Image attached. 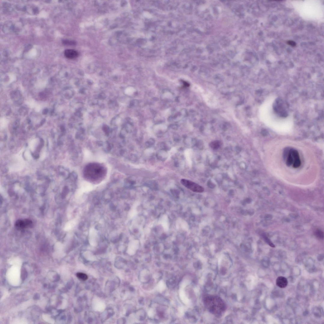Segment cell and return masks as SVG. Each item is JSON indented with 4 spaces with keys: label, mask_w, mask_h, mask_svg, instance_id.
Here are the masks:
<instances>
[{
    "label": "cell",
    "mask_w": 324,
    "mask_h": 324,
    "mask_svg": "<svg viewBox=\"0 0 324 324\" xmlns=\"http://www.w3.org/2000/svg\"><path fill=\"white\" fill-rule=\"evenodd\" d=\"M203 303L207 310L213 314L220 316L224 313L226 309V305L219 297L208 295L204 297Z\"/></svg>",
    "instance_id": "cell-1"
},
{
    "label": "cell",
    "mask_w": 324,
    "mask_h": 324,
    "mask_svg": "<svg viewBox=\"0 0 324 324\" xmlns=\"http://www.w3.org/2000/svg\"><path fill=\"white\" fill-rule=\"evenodd\" d=\"M86 170V175L92 181H95L103 177L105 171L102 167L97 165H90Z\"/></svg>",
    "instance_id": "cell-2"
},
{
    "label": "cell",
    "mask_w": 324,
    "mask_h": 324,
    "mask_svg": "<svg viewBox=\"0 0 324 324\" xmlns=\"http://www.w3.org/2000/svg\"><path fill=\"white\" fill-rule=\"evenodd\" d=\"M286 157V164L288 166L292 165L293 167L296 168L301 166V159L299 154L296 150L291 149L287 153Z\"/></svg>",
    "instance_id": "cell-3"
},
{
    "label": "cell",
    "mask_w": 324,
    "mask_h": 324,
    "mask_svg": "<svg viewBox=\"0 0 324 324\" xmlns=\"http://www.w3.org/2000/svg\"><path fill=\"white\" fill-rule=\"evenodd\" d=\"M181 183L185 187L194 192L201 193L204 191L201 185L187 179H182Z\"/></svg>",
    "instance_id": "cell-4"
},
{
    "label": "cell",
    "mask_w": 324,
    "mask_h": 324,
    "mask_svg": "<svg viewBox=\"0 0 324 324\" xmlns=\"http://www.w3.org/2000/svg\"><path fill=\"white\" fill-rule=\"evenodd\" d=\"M284 101L280 99L276 100L274 104V109L276 112L282 117H286L287 115L286 107Z\"/></svg>",
    "instance_id": "cell-5"
},
{
    "label": "cell",
    "mask_w": 324,
    "mask_h": 324,
    "mask_svg": "<svg viewBox=\"0 0 324 324\" xmlns=\"http://www.w3.org/2000/svg\"><path fill=\"white\" fill-rule=\"evenodd\" d=\"M203 98L209 105L212 107H215L217 105V99L211 93L203 90Z\"/></svg>",
    "instance_id": "cell-6"
},
{
    "label": "cell",
    "mask_w": 324,
    "mask_h": 324,
    "mask_svg": "<svg viewBox=\"0 0 324 324\" xmlns=\"http://www.w3.org/2000/svg\"><path fill=\"white\" fill-rule=\"evenodd\" d=\"M32 224V222L28 219L19 220L16 222L15 226L17 229H22L30 227Z\"/></svg>",
    "instance_id": "cell-7"
},
{
    "label": "cell",
    "mask_w": 324,
    "mask_h": 324,
    "mask_svg": "<svg viewBox=\"0 0 324 324\" xmlns=\"http://www.w3.org/2000/svg\"><path fill=\"white\" fill-rule=\"evenodd\" d=\"M97 232L93 228L91 229L89 233V243L92 246H96L97 243Z\"/></svg>",
    "instance_id": "cell-8"
},
{
    "label": "cell",
    "mask_w": 324,
    "mask_h": 324,
    "mask_svg": "<svg viewBox=\"0 0 324 324\" xmlns=\"http://www.w3.org/2000/svg\"><path fill=\"white\" fill-rule=\"evenodd\" d=\"M64 55L67 58L72 59L76 58L78 56L79 54L75 50L68 49L65 50Z\"/></svg>",
    "instance_id": "cell-9"
},
{
    "label": "cell",
    "mask_w": 324,
    "mask_h": 324,
    "mask_svg": "<svg viewBox=\"0 0 324 324\" xmlns=\"http://www.w3.org/2000/svg\"><path fill=\"white\" fill-rule=\"evenodd\" d=\"M288 282L286 278L283 277H280L276 280V284L279 287L283 289L286 287Z\"/></svg>",
    "instance_id": "cell-10"
},
{
    "label": "cell",
    "mask_w": 324,
    "mask_h": 324,
    "mask_svg": "<svg viewBox=\"0 0 324 324\" xmlns=\"http://www.w3.org/2000/svg\"><path fill=\"white\" fill-rule=\"evenodd\" d=\"M76 276L78 278L83 281H85L88 279V276L85 274L78 273L77 274Z\"/></svg>",
    "instance_id": "cell-11"
},
{
    "label": "cell",
    "mask_w": 324,
    "mask_h": 324,
    "mask_svg": "<svg viewBox=\"0 0 324 324\" xmlns=\"http://www.w3.org/2000/svg\"><path fill=\"white\" fill-rule=\"evenodd\" d=\"M221 144L219 141H215L212 142L210 145L211 147L214 149H216L219 148Z\"/></svg>",
    "instance_id": "cell-12"
},
{
    "label": "cell",
    "mask_w": 324,
    "mask_h": 324,
    "mask_svg": "<svg viewBox=\"0 0 324 324\" xmlns=\"http://www.w3.org/2000/svg\"><path fill=\"white\" fill-rule=\"evenodd\" d=\"M315 235L317 237L321 239L323 237V233L320 230H317L315 233Z\"/></svg>",
    "instance_id": "cell-13"
},
{
    "label": "cell",
    "mask_w": 324,
    "mask_h": 324,
    "mask_svg": "<svg viewBox=\"0 0 324 324\" xmlns=\"http://www.w3.org/2000/svg\"><path fill=\"white\" fill-rule=\"evenodd\" d=\"M133 92V89L132 88H128L127 89H126L125 91V93L126 94L130 95Z\"/></svg>",
    "instance_id": "cell-14"
},
{
    "label": "cell",
    "mask_w": 324,
    "mask_h": 324,
    "mask_svg": "<svg viewBox=\"0 0 324 324\" xmlns=\"http://www.w3.org/2000/svg\"><path fill=\"white\" fill-rule=\"evenodd\" d=\"M265 239L267 242L269 244V245L271 246V247H275L274 245L271 243V241L269 239L267 238L266 237H265Z\"/></svg>",
    "instance_id": "cell-15"
},
{
    "label": "cell",
    "mask_w": 324,
    "mask_h": 324,
    "mask_svg": "<svg viewBox=\"0 0 324 324\" xmlns=\"http://www.w3.org/2000/svg\"><path fill=\"white\" fill-rule=\"evenodd\" d=\"M287 44L292 47H295L296 45V44L295 41H289L287 42Z\"/></svg>",
    "instance_id": "cell-16"
},
{
    "label": "cell",
    "mask_w": 324,
    "mask_h": 324,
    "mask_svg": "<svg viewBox=\"0 0 324 324\" xmlns=\"http://www.w3.org/2000/svg\"><path fill=\"white\" fill-rule=\"evenodd\" d=\"M63 43L66 44H75L74 42L72 41H70L67 40H65L63 41Z\"/></svg>",
    "instance_id": "cell-17"
},
{
    "label": "cell",
    "mask_w": 324,
    "mask_h": 324,
    "mask_svg": "<svg viewBox=\"0 0 324 324\" xmlns=\"http://www.w3.org/2000/svg\"><path fill=\"white\" fill-rule=\"evenodd\" d=\"M121 119H120V118L118 119L117 120V122H118L117 123H118V124L119 123L121 122Z\"/></svg>",
    "instance_id": "cell-18"
}]
</instances>
